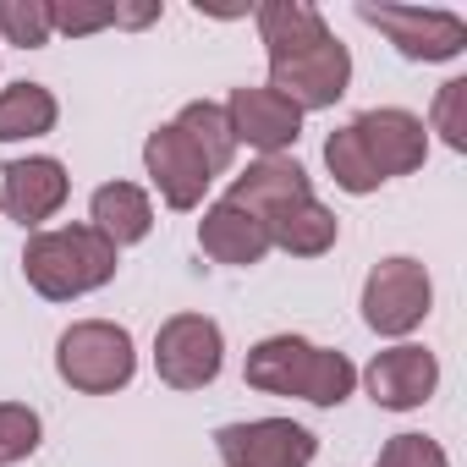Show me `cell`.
<instances>
[{
    "label": "cell",
    "instance_id": "obj_1",
    "mask_svg": "<svg viewBox=\"0 0 467 467\" xmlns=\"http://www.w3.org/2000/svg\"><path fill=\"white\" fill-rule=\"evenodd\" d=\"M243 379L265 396H297V401H314V407H341L352 390H358V368L347 352H330V347H314L308 336H265L248 363H243Z\"/></svg>",
    "mask_w": 467,
    "mask_h": 467
},
{
    "label": "cell",
    "instance_id": "obj_2",
    "mask_svg": "<svg viewBox=\"0 0 467 467\" xmlns=\"http://www.w3.org/2000/svg\"><path fill=\"white\" fill-rule=\"evenodd\" d=\"M121 270V248L83 220V225H56V231H34L23 243V275L39 297L50 303H72L88 297L99 286H110Z\"/></svg>",
    "mask_w": 467,
    "mask_h": 467
},
{
    "label": "cell",
    "instance_id": "obj_3",
    "mask_svg": "<svg viewBox=\"0 0 467 467\" xmlns=\"http://www.w3.org/2000/svg\"><path fill=\"white\" fill-rule=\"evenodd\" d=\"M56 374L83 390V396H116L132 385L138 374V347H132V330L127 325H110V319H78L61 330L56 341Z\"/></svg>",
    "mask_w": 467,
    "mask_h": 467
},
{
    "label": "cell",
    "instance_id": "obj_4",
    "mask_svg": "<svg viewBox=\"0 0 467 467\" xmlns=\"http://www.w3.org/2000/svg\"><path fill=\"white\" fill-rule=\"evenodd\" d=\"M429 308H434V281H429V270L418 259L390 254V259H379L368 270V281H363V325L374 336L401 341L429 319Z\"/></svg>",
    "mask_w": 467,
    "mask_h": 467
},
{
    "label": "cell",
    "instance_id": "obj_5",
    "mask_svg": "<svg viewBox=\"0 0 467 467\" xmlns=\"http://www.w3.org/2000/svg\"><path fill=\"white\" fill-rule=\"evenodd\" d=\"M270 88L281 99H292L303 116L308 110H330L352 88V50L336 34H325V39H314V45H303L292 56H275L270 61Z\"/></svg>",
    "mask_w": 467,
    "mask_h": 467
},
{
    "label": "cell",
    "instance_id": "obj_6",
    "mask_svg": "<svg viewBox=\"0 0 467 467\" xmlns=\"http://www.w3.org/2000/svg\"><path fill=\"white\" fill-rule=\"evenodd\" d=\"M225 368V336L209 314H171L154 336V374L171 390H203Z\"/></svg>",
    "mask_w": 467,
    "mask_h": 467
},
{
    "label": "cell",
    "instance_id": "obj_7",
    "mask_svg": "<svg viewBox=\"0 0 467 467\" xmlns=\"http://www.w3.org/2000/svg\"><path fill=\"white\" fill-rule=\"evenodd\" d=\"M368 28H379L407 61H456L467 50V17L445 6H358Z\"/></svg>",
    "mask_w": 467,
    "mask_h": 467
},
{
    "label": "cell",
    "instance_id": "obj_8",
    "mask_svg": "<svg viewBox=\"0 0 467 467\" xmlns=\"http://www.w3.org/2000/svg\"><path fill=\"white\" fill-rule=\"evenodd\" d=\"M214 451L225 467H308L319 456V440L292 418H248L225 423L214 434Z\"/></svg>",
    "mask_w": 467,
    "mask_h": 467
},
{
    "label": "cell",
    "instance_id": "obj_9",
    "mask_svg": "<svg viewBox=\"0 0 467 467\" xmlns=\"http://www.w3.org/2000/svg\"><path fill=\"white\" fill-rule=\"evenodd\" d=\"M347 127L358 132V143H363L368 165L379 171V182L412 176V171H423V160H429V127H423V116H412V110H401V105H374V110L352 116Z\"/></svg>",
    "mask_w": 467,
    "mask_h": 467
},
{
    "label": "cell",
    "instance_id": "obj_10",
    "mask_svg": "<svg viewBox=\"0 0 467 467\" xmlns=\"http://www.w3.org/2000/svg\"><path fill=\"white\" fill-rule=\"evenodd\" d=\"M143 171H149V182L160 187V198L171 209H198L203 192H209V182H214L209 160L182 138L176 121H165V127H154L143 138Z\"/></svg>",
    "mask_w": 467,
    "mask_h": 467
},
{
    "label": "cell",
    "instance_id": "obj_11",
    "mask_svg": "<svg viewBox=\"0 0 467 467\" xmlns=\"http://www.w3.org/2000/svg\"><path fill=\"white\" fill-rule=\"evenodd\" d=\"M67 192H72V176L50 154H28V160L0 165V209H6L23 231H39L50 214H61Z\"/></svg>",
    "mask_w": 467,
    "mask_h": 467
},
{
    "label": "cell",
    "instance_id": "obj_12",
    "mask_svg": "<svg viewBox=\"0 0 467 467\" xmlns=\"http://www.w3.org/2000/svg\"><path fill=\"white\" fill-rule=\"evenodd\" d=\"M225 121H231V138H237V143L259 149V160L265 154H286L303 138V110L292 99H281L270 83L265 88H231Z\"/></svg>",
    "mask_w": 467,
    "mask_h": 467
},
{
    "label": "cell",
    "instance_id": "obj_13",
    "mask_svg": "<svg viewBox=\"0 0 467 467\" xmlns=\"http://www.w3.org/2000/svg\"><path fill=\"white\" fill-rule=\"evenodd\" d=\"M363 385H368L374 407H385V412H412V407H423V401L440 390V358H434L429 347L401 341V347L379 352V358L363 368Z\"/></svg>",
    "mask_w": 467,
    "mask_h": 467
},
{
    "label": "cell",
    "instance_id": "obj_14",
    "mask_svg": "<svg viewBox=\"0 0 467 467\" xmlns=\"http://www.w3.org/2000/svg\"><path fill=\"white\" fill-rule=\"evenodd\" d=\"M198 248H203L214 265L248 270V265H265V254H270V225H265L254 209L220 198V203H209L203 220H198Z\"/></svg>",
    "mask_w": 467,
    "mask_h": 467
},
{
    "label": "cell",
    "instance_id": "obj_15",
    "mask_svg": "<svg viewBox=\"0 0 467 467\" xmlns=\"http://www.w3.org/2000/svg\"><path fill=\"white\" fill-rule=\"evenodd\" d=\"M231 203H243V209H254L259 220H270L275 209H286V203H297V198H314V182H308V171L292 160V154H265V160H254L243 176H231V192H225Z\"/></svg>",
    "mask_w": 467,
    "mask_h": 467
},
{
    "label": "cell",
    "instance_id": "obj_16",
    "mask_svg": "<svg viewBox=\"0 0 467 467\" xmlns=\"http://www.w3.org/2000/svg\"><path fill=\"white\" fill-rule=\"evenodd\" d=\"M88 225L99 237H110L116 248H132L154 231V203H149V192L138 182H105L88 198Z\"/></svg>",
    "mask_w": 467,
    "mask_h": 467
},
{
    "label": "cell",
    "instance_id": "obj_17",
    "mask_svg": "<svg viewBox=\"0 0 467 467\" xmlns=\"http://www.w3.org/2000/svg\"><path fill=\"white\" fill-rule=\"evenodd\" d=\"M265 225H270V248H281V254H292V259H319V254H330L336 237H341L336 209H325L319 198H297V203L275 209Z\"/></svg>",
    "mask_w": 467,
    "mask_h": 467
},
{
    "label": "cell",
    "instance_id": "obj_18",
    "mask_svg": "<svg viewBox=\"0 0 467 467\" xmlns=\"http://www.w3.org/2000/svg\"><path fill=\"white\" fill-rule=\"evenodd\" d=\"M254 23H259V39H265V56L270 61L275 56H292V50H303V45H314V39L330 34L325 12L308 6V0H265V6L254 12Z\"/></svg>",
    "mask_w": 467,
    "mask_h": 467
},
{
    "label": "cell",
    "instance_id": "obj_19",
    "mask_svg": "<svg viewBox=\"0 0 467 467\" xmlns=\"http://www.w3.org/2000/svg\"><path fill=\"white\" fill-rule=\"evenodd\" d=\"M61 121V99L45 83H6L0 88V143H23V138H45Z\"/></svg>",
    "mask_w": 467,
    "mask_h": 467
},
{
    "label": "cell",
    "instance_id": "obj_20",
    "mask_svg": "<svg viewBox=\"0 0 467 467\" xmlns=\"http://www.w3.org/2000/svg\"><path fill=\"white\" fill-rule=\"evenodd\" d=\"M176 127H182V138L209 160L214 176L231 165V154H237V138H231L225 105H214V99H192V105H182V110H176Z\"/></svg>",
    "mask_w": 467,
    "mask_h": 467
},
{
    "label": "cell",
    "instance_id": "obj_21",
    "mask_svg": "<svg viewBox=\"0 0 467 467\" xmlns=\"http://www.w3.org/2000/svg\"><path fill=\"white\" fill-rule=\"evenodd\" d=\"M325 165H330L336 187H341V192H352V198H368V192H379V187H385V182H379V171L368 165V154H363V143H358V132H352V127H336V132L325 138Z\"/></svg>",
    "mask_w": 467,
    "mask_h": 467
},
{
    "label": "cell",
    "instance_id": "obj_22",
    "mask_svg": "<svg viewBox=\"0 0 467 467\" xmlns=\"http://www.w3.org/2000/svg\"><path fill=\"white\" fill-rule=\"evenodd\" d=\"M50 0H0V39L17 50H45L50 45Z\"/></svg>",
    "mask_w": 467,
    "mask_h": 467
},
{
    "label": "cell",
    "instance_id": "obj_23",
    "mask_svg": "<svg viewBox=\"0 0 467 467\" xmlns=\"http://www.w3.org/2000/svg\"><path fill=\"white\" fill-rule=\"evenodd\" d=\"M45 440V423L34 407L23 401H0V467H12V462H28Z\"/></svg>",
    "mask_w": 467,
    "mask_h": 467
},
{
    "label": "cell",
    "instance_id": "obj_24",
    "mask_svg": "<svg viewBox=\"0 0 467 467\" xmlns=\"http://www.w3.org/2000/svg\"><path fill=\"white\" fill-rule=\"evenodd\" d=\"M429 132H440L445 149L467 154V78L440 83V94H434V105H429Z\"/></svg>",
    "mask_w": 467,
    "mask_h": 467
},
{
    "label": "cell",
    "instance_id": "obj_25",
    "mask_svg": "<svg viewBox=\"0 0 467 467\" xmlns=\"http://www.w3.org/2000/svg\"><path fill=\"white\" fill-rule=\"evenodd\" d=\"M374 467H451V456H445V445L429 440V434H396V440L379 445Z\"/></svg>",
    "mask_w": 467,
    "mask_h": 467
},
{
    "label": "cell",
    "instance_id": "obj_26",
    "mask_svg": "<svg viewBox=\"0 0 467 467\" xmlns=\"http://www.w3.org/2000/svg\"><path fill=\"white\" fill-rule=\"evenodd\" d=\"M50 28L67 34V39H83V34L116 28V12L110 6H50Z\"/></svg>",
    "mask_w": 467,
    "mask_h": 467
},
{
    "label": "cell",
    "instance_id": "obj_27",
    "mask_svg": "<svg viewBox=\"0 0 467 467\" xmlns=\"http://www.w3.org/2000/svg\"><path fill=\"white\" fill-rule=\"evenodd\" d=\"M110 12H116V28H149V23L165 17L160 0H149V6H110Z\"/></svg>",
    "mask_w": 467,
    "mask_h": 467
}]
</instances>
